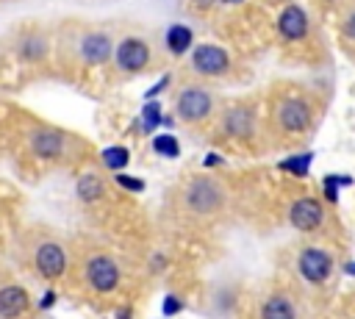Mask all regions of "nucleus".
Wrapping results in <instances>:
<instances>
[{
	"instance_id": "26",
	"label": "nucleus",
	"mask_w": 355,
	"mask_h": 319,
	"mask_svg": "<svg viewBox=\"0 0 355 319\" xmlns=\"http://www.w3.org/2000/svg\"><path fill=\"white\" fill-rule=\"evenodd\" d=\"M341 33H344L349 42H355V8L347 11V17H344V22H341Z\"/></svg>"
},
{
	"instance_id": "16",
	"label": "nucleus",
	"mask_w": 355,
	"mask_h": 319,
	"mask_svg": "<svg viewBox=\"0 0 355 319\" xmlns=\"http://www.w3.org/2000/svg\"><path fill=\"white\" fill-rule=\"evenodd\" d=\"M261 319H297L294 302L286 294H272L266 297L263 308H261Z\"/></svg>"
},
{
	"instance_id": "14",
	"label": "nucleus",
	"mask_w": 355,
	"mask_h": 319,
	"mask_svg": "<svg viewBox=\"0 0 355 319\" xmlns=\"http://www.w3.org/2000/svg\"><path fill=\"white\" fill-rule=\"evenodd\" d=\"M31 297L22 286H3L0 288V316L3 319H17L28 311Z\"/></svg>"
},
{
	"instance_id": "20",
	"label": "nucleus",
	"mask_w": 355,
	"mask_h": 319,
	"mask_svg": "<svg viewBox=\"0 0 355 319\" xmlns=\"http://www.w3.org/2000/svg\"><path fill=\"white\" fill-rule=\"evenodd\" d=\"M158 125H164V114H161V103L155 100H147L144 105H141V133H153Z\"/></svg>"
},
{
	"instance_id": "9",
	"label": "nucleus",
	"mask_w": 355,
	"mask_h": 319,
	"mask_svg": "<svg viewBox=\"0 0 355 319\" xmlns=\"http://www.w3.org/2000/svg\"><path fill=\"white\" fill-rule=\"evenodd\" d=\"M33 264H36V269H39V275H42L44 280H58V277L64 275V269H67V252H64L61 244L44 241V244L36 247Z\"/></svg>"
},
{
	"instance_id": "29",
	"label": "nucleus",
	"mask_w": 355,
	"mask_h": 319,
	"mask_svg": "<svg viewBox=\"0 0 355 319\" xmlns=\"http://www.w3.org/2000/svg\"><path fill=\"white\" fill-rule=\"evenodd\" d=\"M225 158L222 155H216V153H211V155H205V161H202V166H216V164H222Z\"/></svg>"
},
{
	"instance_id": "6",
	"label": "nucleus",
	"mask_w": 355,
	"mask_h": 319,
	"mask_svg": "<svg viewBox=\"0 0 355 319\" xmlns=\"http://www.w3.org/2000/svg\"><path fill=\"white\" fill-rule=\"evenodd\" d=\"M297 269H300L302 280H308L313 286H322L330 277V272H333V258L322 247H305L297 255Z\"/></svg>"
},
{
	"instance_id": "18",
	"label": "nucleus",
	"mask_w": 355,
	"mask_h": 319,
	"mask_svg": "<svg viewBox=\"0 0 355 319\" xmlns=\"http://www.w3.org/2000/svg\"><path fill=\"white\" fill-rule=\"evenodd\" d=\"M311 164H313V153H294V155H288V158H283L280 164H277V169H283V172H288V175H297V178H305L308 172H311Z\"/></svg>"
},
{
	"instance_id": "33",
	"label": "nucleus",
	"mask_w": 355,
	"mask_h": 319,
	"mask_svg": "<svg viewBox=\"0 0 355 319\" xmlns=\"http://www.w3.org/2000/svg\"><path fill=\"white\" fill-rule=\"evenodd\" d=\"M324 3H336V0H324Z\"/></svg>"
},
{
	"instance_id": "10",
	"label": "nucleus",
	"mask_w": 355,
	"mask_h": 319,
	"mask_svg": "<svg viewBox=\"0 0 355 319\" xmlns=\"http://www.w3.org/2000/svg\"><path fill=\"white\" fill-rule=\"evenodd\" d=\"M78 53L86 64L97 67V64H105L111 55H114V39L105 33V31H89L83 33L80 44H78Z\"/></svg>"
},
{
	"instance_id": "3",
	"label": "nucleus",
	"mask_w": 355,
	"mask_h": 319,
	"mask_svg": "<svg viewBox=\"0 0 355 319\" xmlns=\"http://www.w3.org/2000/svg\"><path fill=\"white\" fill-rule=\"evenodd\" d=\"M214 108V97L208 89L202 86H186L178 92V100H175V114L183 119V122H202L208 119Z\"/></svg>"
},
{
	"instance_id": "4",
	"label": "nucleus",
	"mask_w": 355,
	"mask_h": 319,
	"mask_svg": "<svg viewBox=\"0 0 355 319\" xmlns=\"http://www.w3.org/2000/svg\"><path fill=\"white\" fill-rule=\"evenodd\" d=\"M189 64H191V69H194L197 75L216 78V75H225V72L230 69V55H227L225 47L202 42V44L191 47V58H189Z\"/></svg>"
},
{
	"instance_id": "27",
	"label": "nucleus",
	"mask_w": 355,
	"mask_h": 319,
	"mask_svg": "<svg viewBox=\"0 0 355 319\" xmlns=\"http://www.w3.org/2000/svg\"><path fill=\"white\" fill-rule=\"evenodd\" d=\"M166 86H169V75H164V78H161L155 86H150V89L144 92V100H153V97H158V94H161Z\"/></svg>"
},
{
	"instance_id": "25",
	"label": "nucleus",
	"mask_w": 355,
	"mask_h": 319,
	"mask_svg": "<svg viewBox=\"0 0 355 319\" xmlns=\"http://www.w3.org/2000/svg\"><path fill=\"white\" fill-rule=\"evenodd\" d=\"M161 308H164V316H175V313H180V311H183V300H180V297H175V294H166Z\"/></svg>"
},
{
	"instance_id": "19",
	"label": "nucleus",
	"mask_w": 355,
	"mask_h": 319,
	"mask_svg": "<svg viewBox=\"0 0 355 319\" xmlns=\"http://www.w3.org/2000/svg\"><path fill=\"white\" fill-rule=\"evenodd\" d=\"M100 158H103V164H105L108 169L119 172V169H125V166L130 164V150H128L125 144H111V147H105V150L100 153Z\"/></svg>"
},
{
	"instance_id": "2",
	"label": "nucleus",
	"mask_w": 355,
	"mask_h": 319,
	"mask_svg": "<svg viewBox=\"0 0 355 319\" xmlns=\"http://www.w3.org/2000/svg\"><path fill=\"white\" fill-rule=\"evenodd\" d=\"M275 122L283 133H305L313 117L302 97H283L275 103Z\"/></svg>"
},
{
	"instance_id": "21",
	"label": "nucleus",
	"mask_w": 355,
	"mask_h": 319,
	"mask_svg": "<svg viewBox=\"0 0 355 319\" xmlns=\"http://www.w3.org/2000/svg\"><path fill=\"white\" fill-rule=\"evenodd\" d=\"M150 147H153V153L161 155V158H178V155H180V141H178L172 133H161V136H155Z\"/></svg>"
},
{
	"instance_id": "13",
	"label": "nucleus",
	"mask_w": 355,
	"mask_h": 319,
	"mask_svg": "<svg viewBox=\"0 0 355 319\" xmlns=\"http://www.w3.org/2000/svg\"><path fill=\"white\" fill-rule=\"evenodd\" d=\"M277 31L286 42H302L308 36V14L300 6H286L277 14Z\"/></svg>"
},
{
	"instance_id": "23",
	"label": "nucleus",
	"mask_w": 355,
	"mask_h": 319,
	"mask_svg": "<svg viewBox=\"0 0 355 319\" xmlns=\"http://www.w3.org/2000/svg\"><path fill=\"white\" fill-rule=\"evenodd\" d=\"M44 53H47V42H44L42 36H28V39L22 42V58L39 61V58H44Z\"/></svg>"
},
{
	"instance_id": "22",
	"label": "nucleus",
	"mask_w": 355,
	"mask_h": 319,
	"mask_svg": "<svg viewBox=\"0 0 355 319\" xmlns=\"http://www.w3.org/2000/svg\"><path fill=\"white\" fill-rule=\"evenodd\" d=\"M322 186H324V197L330 202H338V189L341 186H352V178L349 175H324Z\"/></svg>"
},
{
	"instance_id": "15",
	"label": "nucleus",
	"mask_w": 355,
	"mask_h": 319,
	"mask_svg": "<svg viewBox=\"0 0 355 319\" xmlns=\"http://www.w3.org/2000/svg\"><path fill=\"white\" fill-rule=\"evenodd\" d=\"M164 44H166V50H169L172 55H186V53L194 47V31H191L189 25H183V22H175V25L166 28Z\"/></svg>"
},
{
	"instance_id": "1",
	"label": "nucleus",
	"mask_w": 355,
	"mask_h": 319,
	"mask_svg": "<svg viewBox=\"0 0 355 319\" xmlns=\"http://www.w3.org/2000/svg\"><path fill=\"white\" fill-rule=\"evenodd\" d=\"M183 205L197 214V216H208L216 214L225 205V189L219 180H214L211 175H197L186 183L183 189Z\"/></svg>"
},
{
	"instance_id": "7",
	"label": "nucleus",
	"mask_w": 355,
	"mask_h": 319,
	"mask_svg": "<svg viewBox=\"0 0 355 319\" xmlns=\"http://www.w3.org/2000/svg\"><path fill=\"white\" fill-rule=\"evenodd\" d=\"M86 280L97 294H108L119 286V266L111 255H92L86 261Z\"/></svg>"
},
{
	"instance_id": "5",
	"label": "nucleus",
	"mask_w": 355,
	"mask_h": 319,
	"mask_svg": "<svg viewBox=\"0 0 355 319\" xmlns=\"http://www.w3.org/2000/svg\"><path fill=\"white\" fill-rule=\"evenodd\" d=\"M114 64L119 72H141L150 64V47L139 36H128L114 47Z\"/></svg>"
},
{
	"instance_id": "31",
	"label": "nucleus",
	"mask_w": 355,
	"mask_h": 319,
	"mask_svg": "<svg viewBox=\"0 0 355 319\" xmlns=\"http://www.w3.org/2000/svg\"><path fill=\"white\" fill-rule=\"evenodd\" d=\"M116 319H130V311H116Z\"/></svg>"
},
{
	"instance_id": "11",
	"label": "nucleus",
	"mask_w": 355,
	"mask_h": 319,
	"mask_svg": "<svg viewBox=\"0 0 355 319\" xmlns=\"http://www.w3.org/2000/svg\"><path fill=\"white\" fill-rule=\"evenodd\" d=\"M222 133L230 139H252L255 133V114L247 105H233L222 114Z\"/></svg>"
},
{
	"instance_id": "17",
	"label": "nucleus",
	"mask_w": 355,
	"mask_h": 319,
	"mask_svg": "<svg viewBox=\"0 0 355 319\" xmlns=\"http://www.w3.org/2000/svg\"><path fill=\"white\" fill-rule=\"evenodd\" d=\"M75 191H78V200H80V202H97V200L103 197V191H105V183H103L94 172H86V175L78 178Z\"/></svg>"
},
{
	"instance_id": "32",
	"label": "nucleus",
	"mask_w": 355,
	"mask_h": 319,
	"mask_svg": "<svg viewBox=\"0 0 355 319\" xmlns=\"http://www.w3.org/2000/svg\"><path fill=\"white\" fill-rule=\"evenodd\" d=\"M197 3H202V6H205V3H211V0H197Z\"/></svg>"
},
{
	"instance_id": "24",
	"label": "nucleus",
	"mask_w": 355,
	"mask_h": 319,
	"mask_svg": "<svg viewBox=\"0 0 355 319\" xmlns=\"http://www.w3.org/2000/svg\"><path fill=\"white\" fill-rule=\"evenodd\" d=\"M116 186H122L125 191H133V194H139V191H144V180L141 178H133V175H125V172H116Z\"/></svg>"
},
{
	"instance_id": "30",
	"label": "nucleus",
	"mask_w": 355,
	"mask_h": 319,
	"mask_svg": "<svg viewBox=\"0 0 355 319\" xmlns=\"http://www.w3.org/2000/svg\"><path fill=\"white\" fill-rule=\"evenodd\" d=\"M344 272H347V275H355V261H347V264H344Z\"/></svg>"
},
{
	"instance_id": "12",
	"label": "nucleus",
	"mask_w": 355,
	"mask_h": 319,
	"mask_svg": "<svg viewBox=\"0 0 355 319\" xmlns=\"http://www.w3.org/2000/svg\"><path fill=\"white\" fill-rule=\"evenodd\" d=\"M31 150L39 158H58L67 150V136L55 128H36L31 133Z\"/></svg>"
},
{
	"instance_id": "8",
	"label": "nucleus",
	"mask_w": 355,
	"mask_h": 319,
	"mask_svg": "<svg viewBox=\"0 0 355 319\" xmlns=\"http://www.w3.org/2000/svg\"><path fill=\"white\" fill-rule=\"evenodd\" d=\"M288 222H291L297 230H302V233H313V230L324 222V205H322L316 197H311V194L297 197V200L288 205Z\"/></svg>"
},
{
	"instance_id": "28",
	"label": "nucleus",
	"mask_w": 355,
	"mask_h": 319,
	"mask_svg": "<svg viewBox=\"0 0 355 319\" xmlns=\"http://www.w3.org/2000/svg\"><path fill=\"white\" fill-rule=\"evenodd\" d=\"M53 302H55V291H44L42 300H39V308L47 311V308H53Z\"/></svg>"
}]
</instances>
